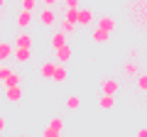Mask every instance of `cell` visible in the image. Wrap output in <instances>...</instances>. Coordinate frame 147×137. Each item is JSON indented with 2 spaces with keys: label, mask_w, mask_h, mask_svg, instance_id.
<instances>
[{
  "label": "cell",
  "mask_w": 147,
  "mask_h": 137,
  "mask_svg": "<svg viewBox=\"0 0 147 137\" xmlns=\"http://www.w3.org/2000/svg\"><path fill=\"white\" fill-rule=\"evenodd\" d=\"M76 25H81V27L93 25V10H88V7H84V10H81V7H79V15H76Z\"/></svg>",
  "instance_id": "6da1fadb"
},
{
  "label": "cell",
  "mask_w": 147,
  "mask_h": 137,
  "mask_svg": "<svg viewBox=\"0 0 147 137\" xmlns=\"http://www.w3.org/2000/svg\"><path fill=\"white\" fill-rule=\"evenodd\" d=\"M54 54H57V61L54 64H59V66H64V64L69 61V59H71V47H69V44H64V47H59V49H54Z\"/></svg>",
  "instance_id": "7a4b0ae2"
},
{
  "label": "cell",
  "mask_w": 147,
  "mask_h": 137,
  "mask_svg": "<svg viewBox=\"0 0 147 137\" xmlns=\"http://www.w3.org/2000/svg\"><path fill=\"white\" fill-rule=\"evenodd\" d=\"M12 49H30V52H32V34H27V32L17 34V37H15V47H12Z\"/></svg>",
  "instance_id": "3957f363"
},
{
  "label": "cell",
  "mask_w": 147,
  "mask_h": 137,
  "mask_svg": "<svg viewBox=\"0 0 147 137\" xmlns=\"http://www.w3.org/2000/svg\"><path fill=\"white\" fill-rule=\"evenodd\" d=\"M22 81H25V79H22V76H20V74H17V71H10V74H7V76H5V79L0 81V83L5 86V88H15V86H20V83H22Z\"/></svg>",
  "instance_id": "277c9868"
},
{
  "label": "cell",
  "mask_w": 147,
  "mask_h": 137,
  "mask_svg": "<svg viewBox=\"0 0 147 137\" xmlns=\"http://www.w3.org/2000/svg\"><path fill=\"white\" fill-rule=\"evenodd\" d=\"M100 88H103V95H115L118 93V81L108 76V79L100 81Z\"/></svg>",
  "instance_id": "5b68a950"
},
{
  "label": "cell",
  "mask_w": 147,
  "mask_h": 137,
  "mask_svg": "<svg viewBox=\"0 0 147 137\" xmlns=\"http://www.w3.org/2000/svg\"><path fill=\"white\" fill-rule=\"evenodd\" d=\"M22 95H25L22 86H15V88H5V100H10V103H17V100H22Z\"/></svg>",
  "instance_id": "8992f818"
},
{
  "label": "cell",
  "mask_w": 147,
  "mask_h": 137,
  "mask_svg": "<svg viewBox=\"0 0 147 137\" xmlns=\"http://www.w3.org/2000/svg\"><path fill=\"white\" fill-rule=\"evenodd\" d=\"M98 30H103V32H113L115 30V20H113V17L110 15H103V17H98Z\"/></svg>",
  "instance_id": "52a82bcc"
},
{
  "label": "cell",
  "mask_w": 147,
  "mask_h": 137,
  "mask_svg": "<svg viewBox=\"0 0 147 137\" xmlns=\"http://www.w3.org/2000/svg\"><path fill=\"white\" fill-rule=\"evenodd\" d=\"M32 25V12H17V27H20V30H27V27Z\"/></svg>",
  "instance_id": "ba28073f"
},
{
  "label": "cell",
  "mask_w": 147,
  "mask_h": 137,
  "mask_svg": "<svg viewBox=\"0 0 147 137\" xmlns=\"http://www.w3.org/2000/svg\"><path fill=\"white\" fill-rule=\"evenodd\" d=\"M39 22H42V25H47V27H52L54 22H57L54 10H42V12H39Z\"/></svg>",
  "instance_id": "9c48e42d"
},
{
  "label": "cell",
  "mask_w": 147,
  "mask_h": 137,
  "mask_svg": "<svg viewBox=\"0 0 147 137\" xmlns=\"http://www.w3.org/2000/svg\"><path fill=\"white\" fill-rule=\"evenodd\" d=\"M66 66H54V74H52V81H57V83H64V81H66Z\"/></svg>",
  "instance_id": "30bf717a"
},
{
  "label": "cell",
  "mask_w": 147,
  "mask_h": 137,
  "mask_svg": "<svg viewBox=\"0 0 147 137\" xmlns=\"http://www.w3.org/2000/svg\"><path fill=\"white\" fill-rule=\"evenodd\" d=\"M12 56H15V61H30L32 52L30 49H12Z\"/></svg>",
  "instance_id": "8fae6325"
},
{
  "label": "cell",
  "mask_w": 147,
  "mask_h": 137,
  "mask_svg": "<svg viewBox=\"0 0 147 137\" xmlns=\"http://www.w3.org/2000/svg\"><path fill=\"white\" fill-rule=\"evenodd\" d=\"M64 44H66V34L57 30V32L52 34V47H54V49H59V47H64Z\"/></svg>",
  "instance_id": "7c38bea8"
},
{
  "label": "cell",
  "mask_w": 147,
  "mask_h": 137,
  "mask_svg": "<svg viewBox=\"0 0 147 137\" xmlns=\"http://www.w3.org/2000/svg\"><path fill=\"white\" fill-rule=\"evenodd\" d=\"M98 105L103 108V110H110V108L115 105V95H100V98H98Z\"/></svg>",
  "instance_id": "4fadbf2b"
},
{
  "label": "cell",
  "mask_w": 147,
  "mask_h": 137,
  "mask_svg": "<svg viewBox=\"0 0 147 137\" xmlns=\"http://www.w3.org/2000/svg\"><path fill=\"white\" fill-rule=\"evenodd\" d=\"M108 32H103V30H98V27H93V30H91V39H93V42H108Z\"/></svg>",
  "instance_id": "5bb4252c"
},
{
  "label": "cell",
  "mask_w": 147,
  "mask_h": 137,
  "mask_svg": "<svg viewBox=\"0 0 147 137\" xmlns=\"http://www.w3.org/2000/svg\"><path fill=\"white\" fill-rule=\"evenodd\" d=\"M10 56H12V44L10 42H0V61H5Z\"/></svg>",
  "instance_id": "9a60e30c"
},
{
  "label": "cell",
  "mask_w": 147,
  "mask_h": 137,
  "mask_svg": "<svg viewBox=\"0 0 147 137\" xmlns=\"http://www.w3.org/2000/svg\"><path fill=\"white\" fill-rule=\"evenodd\" d=\"M49 127H52L54 132H59V135H61V130H64V118H61V115H54L52 120H49Z\"/></svg>",
  "instance_id": "2e32d148"
},
{
  "label": "cell",
  "mask_w": 147,
  "mask_h": 137,
  "mask_svg": "<svg viewBox=\"0 0 147 137\" xmlns=\"http://www.w3.org/2000/svg\"><path fill=\"white\" fill-rule=\"evenodd\" d=\"M54 66H57L54 61H44V64H42V68H39V74H42L44 79H52V74H54Z\"/></svg>",
  "instance_id": "e0dca14e"
},
{
  "label": "cell",
  "mask_w": 147,
  "mask_h": 137,
  "mask_svg": "<svg viewBox=\"0 0 147 137\" xmlns=\"http://www.w3.org/2000/svg\"><path fill=\"white\" fill-rule=\"evenodd\" d=\"M79 105H81L79 95H69V98H66V108H69V110H76Z\"/></svg>",
  "instance_id": "ac0fdd59"
},
{
  "label": "cell",
  "mask_w": 147,
  "mask_h": 137,
  "mask_svg": "<svg viewBox=\"0 0 147 137\" xmlns=\"http://www.w3.org/2000/svg\"><path fill=\"white\" fill-rule=\"evenodd\" d=\"M37 7V0H22V12H32Z\"/></svg>",
  "instance_id": "d6986e66"
},
{
  "label": "cell",
  "mask_w": 147,
  "mask_h": 137,
  "mask_svg": "<svg viewBox=\"0 0 147 137\" xmlns=\"http://www.w3.org/2000/svg\"><path fill=\"white\" fill-rule=\"evenodd\" d=\"M125 74H127V76H135V74H137V64H135V61H127V64H125Z\"/></svg>",
  "instance_id": "ffe728a7"
},
{
  "label": "cell",
  "mask_w": 147,
  "mask_h": 137,
  "mask_svg": "<svg viewBox=\"0 0 147 137\" xmlns=\"http://www.w3.org/2000/svg\"><path fill=\"white\" fill-rule=\"evenodd\" d=\"M74 30H76V25H71V22H61V30H59V32L69 34V32H74Z\"/></svg>",
  "instance_id": "44dd1931"
},
{
  "label": "cell",
  "mask_w": 147,
  "mask_h": 137,
  "mask_svg": "<svg viewBox=\"0 0 147 137\" xmlns=\"http://www.w3.org/2000/svg\"><path fill=\"white\" fill-rule=\"evenodd\" d=\"M42 137H61V135H59V132H54L52 127L47 125V127H44V130H42Z\"/></svg>",
  "instance_id": "7402d4cb"
},
{
  "label": "cell",
  "mask_w": 147,
  "mask_h": 137,
  "mask_svg": "<svg viewBox=\"0 0 147 137\" xmlns=\"http://www.w3.org/2000/svg\"><path fill=\"white\" fill-rule=\"evenodd\" d=\"M137 88H140V91H145V88H147V76H145V74L137 79Z\"/></svg>",
  "instance_id": "603a6c76"
},
{
  "label": "cell",
  "mask_w": 147,
  "mask_h": 137,
  "mask_svg": "<svg viewBox=\"0 0 147 137\" xmlns=\"http://www.w3.org/2000/svg\"><path fill=\"white\" fill-rule=\"evenodd\" d=\"M66 10H79V0H66Z\"/></svg>",
  "instance_id": "cb8c5ba5"
},
{
  "label": "cell",
  "mask_w": 147,
  "mask_h": 137,
  "mask_svg": "<svg viewBox=\"0 0 147 137\" xmlns=\"http://www.w3.org/2000/svg\"><path fill=\"white\" fill-rule=\"evenodd\" d=\"M10 71H12V68H10V66H0V81L5 79V76H7V74H10Z\"/></svg>",
  "instance_id": "d4e9b609"
},
{
  "label": "cell",
  "mask_w": 147,
  "mask_h": 137,
  "mask_svg": "<svg viewBox=\"0 0 147 137\" xmlns=\"http://www.w3.org/2000/svg\"><path fill=\"white\" fill-rule=\"evenodd\" d=\"M137 137H147V130H145V127H140V132H137Z\"/></svg>",
  "instance_id": "484cf974"
},
{
  "label": "cell",
  "mask_w": 147,
  "mask_h": 137,
  "mask_svg": "<svg viewBox=\"0 0 147 137\" xmlns=\"http://www.w3.org/2000/svg\"><path fill=\"white\" fill-rule=\"evenodd\" d=\"M3 130H5V118L0 115V132H3Z\"/></svg>",
  "instance_id": "4316f807"
},
{
  "label": "cell",
  "mask_w": 147,
  "mask_h": 137,
  "mask_svg": "<svg viewBox=\"0 0 147 137\" xmlns=\"http://www.w3.org/2000/svg\"><path fill=\"white\" fill-rule=\"evenodd\" d=\"M0 10H3V0H0Z\"/></svg>",
  "instance_id": "83f0119b"
},
{
  "label": "cell",
  "mask_w": 147,
  "mask_h": 137,
  "mask_svg": "<svg viewBox=\"0 0 147 137\" xmlns=\"http://www.w3.org/2000/svg\"><path fill=\"white\" fill-rule=\"evenodd\" d=\"M17 137H27V135H17Z\"/></svg>",
  "instance_id": "f1b7e54d"
},
{
  "label": "cell",
  "mask_w": 147,
  "mask_h": 137,
  "mask_svg": "<svg viewBox=\"0 0 147 137\" xmlns=\"http://www.w3.org/2000/svg\"><path fill=\"white\" fill-rule=\"evenodd\" d=\"M0 15H3V10H0Z\"/></svg>",
  "instance_id": "f546056e"
}]
</instances>
